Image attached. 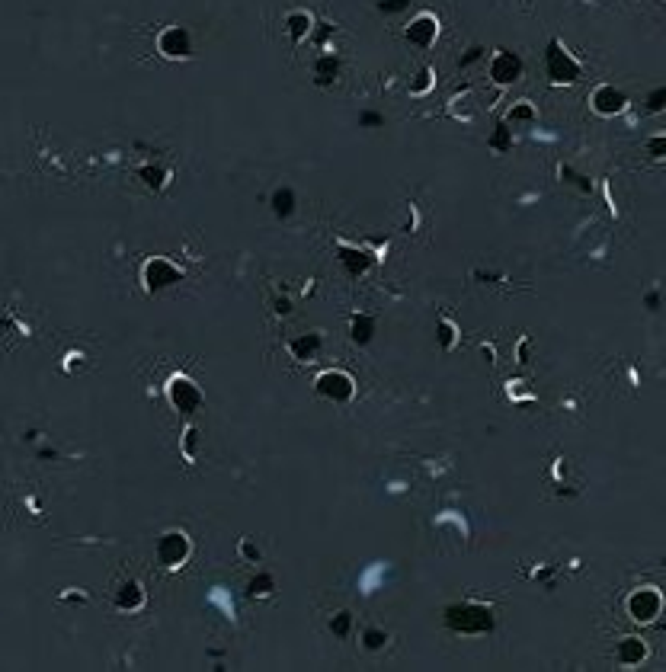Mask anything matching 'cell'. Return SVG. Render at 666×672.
<instances>
[{
    "label": "cell",
    "instance_id": "2",
    "mask_svg": "<svg viewBox=\"0 0 666 672\" xmlns=\"http://www.w3.org/2000/svg\"><path fill=\"white\" fill-rule=\"evenodd\" d=\"M628 609H631V618H638V621H650L653 615H660V596L653 589H641V592L631 596Z\"/></svg>",
    "mask_w": 666,
    "mask_h": 672
},
{
    "label": "cell",
    "instance_id": "9",
    "mask_svg": "<svg viewBox=\"0 0 666 672\" xmlns=\"http://www.w3.org/2000/svg\"><path fill=\"white\" fill-rule=\"evenodd\" d=\"M382 644V634H368V647H378Z\"/></svg>",
    "mask_w": 666,
    "mask_h": 672
},
{
    "label": "cell",
    "instance_id": "7",
    "mask_svg": "<svg viewBox=\"0 0 666 672\" xmlns=\"http://www.w3.org/2000/svg\"><path fill=\"white\" fill-rule=\"evenodd\" d=\"M641 656H644V647H641V640H634V637H628L622 647H618V659H622V663H638Z\"/></svg>",
    "mask_w": 666,
    "mask_h": 672
},
{
    "label": "cell",
    "instance_id": "6",
    "mask_svg": "<svg viewBox=\"0 0 666 672\" xmlns=\"http://www.w3.org/2000/svg\"><path fill=\"white\" fill-rule=\"evenodd\" d=\"M493 74L500 77V80H516V74H519V61L509 55H503L497 64H493Z\"/></svg>",
    "mask_w": 666,
    "mask_h": 672
},
{
    "label": "cell",
    "instance_id": "5",
    "mask_svg": "<svg viewBox=\"0 0 666 672\" xmlns=\"http://www.w3.org/2000/svg\"><path fill=\"white\" fill-rule=\"evenodd\" d=\"M170 397H174V403H176L180 410H195V407H199V401H202L199 391H195L189 381H174V388H170Z\"/></svg>",
    "mask_w": 666,
    "mask_h": 672
},
{
    "label": "cell",
    "instance_id": "1",
    "mask_svg": "<svg viewBox=\"0 0 666 672\" xmlns=\"http://www.w3.org/2000/svg\"><path fill=\"white\" fill-rule=\"evenodd\" d=\"M449 624L455 631L465 634H478V631H490V611L478 609V605H465V609H452L449 611Z\"/></svg>",
    "mask_w": 666,
    "mask_h": 672
},
{
    "label": "cell",
    "instance_id": "4",
    "mask_svg": "<svg viewBox=\"0 0 666 672\" xmlns=\"http://www.w3.org/2000/svg\"><path fill=\"white\" fill-rule=\"evenodd\" d=\"M160 561L166 563V567H174V563H180L183 557H186V538L183 534H166L164 541H160Z\"/></svg>",
    "mask_w": 666,
    "mask_h": 672
},
{
    "label": "cell",
    "instance_id": "3",
    "mask_svg": "<svg viewBox=\"0 0 666 672\" xmlns=\"http://www.w3.org/2000/svg\"><path fill=\"white\" fill-rule=\"evenodd\" d=\"M317 388H320V394L333 397V401H349V397H353V381H349L346 374H340V372L324 374Z\"/></svg>",
    "mask_w": 666,
    "mask_h": 672
},
{
    "label": "cell",
    "instance_id": "8",
    "mask_svg": "<svg viewBox=\"0 0 666 672\" xmlns=\"http://www.w3.org/2000/svg\"><path fill=\"white\" fill-rule=\"evenodd\" d=\"M430 32H436V26H432V20H420L413 29H410L407 35H410V39H413V42H426V39H430Z\"/></svg>",
    "mask_w": 666,
    "mask_h": 672
}]
</instances>
